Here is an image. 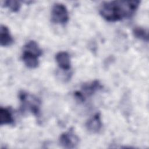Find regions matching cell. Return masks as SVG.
<instances>
[{"instance_id":"obj_12","label":"cell","mask_w":149,"mask_h":149,"mask_svg":"<svg viewBox=\"0 0 149 149\" xmlns=\"http://www.w3.org/2000/svg\"><path fill=\"white\" fill-rule=\"evenodd\" d=\"M3 6L8 8L10 11L13 12H17L20 9L21 3L20 2L18 1L7 0L3 2Z\"/></svg>"},{"instance_id":"obj_7","label":"cell","mask_w":149,"mask_h":149,"mask_svg":"<svg viewBox=\"0 0 149 149\" xmlns=\"http://www.w3.org/2000/svg\"><path fill=\"white\" fill-rule=\"evenodd\" d=\"M102 123L101 118V113L97 112L91 118H90L86 123V127L87 129L93 133H98L102 128Z\"/></svg>"},{"instance_id":"obj_11","label":"cell","mask_w":149,"mask_h":149,"mask_svg":"<svg viewBox=\"0 0 149 149\" xmlns=\"http://www.w3.org/2000/svg\"><path fill=\"white\" fill-rule=\"evenodd\" d=\"M133 34L136 38L147 42L148 41V31L146 29L141 27L137 26L134 27L133 29Z\"/></svg>"},{"instance_id":"obj_2","label":"cell","mask_w":149,"mask_h":149,"mask_svg":"<svg viewBox=\"0 0 149 149\" xmlns=\"http://www.w3.org/2000/svg\"><path fill=\"white\" fill-rule=\"evenodd\" d=\"M42 54V49L37 42L34 40H30L23 46L22 59L27 68L35 69L39 65L38 58Z\"/></svg>"},{"instance_id":"obj_6","label":"cell","mask_w":149,"mask_h":149,"mask_svg":"<svg viewBox=\"0 0 149 149\" xmlns=\"http://www.w3.org/2000/svg\"><path fill=\"white\" fill-rule=\"evenodd\" d=\"M59 144L65 148H74L79 143V137L70 128L68 132L62 133L59 139Z\"/></svg>"},{"instance_id":"obj_5","label":"cell","mask_w":149,"mask_h":149,"mask_svg":"<svg viewBox=\"0 0 149 149\" xmlns=\"http://www.w3.org/2000/svg\"><path fill=\"white\" fill-rule=\"evenodd\" d=\"M51 19L52 22L56 24L67 23L69 20V13L66 6L61 3L54 4L51 10Z\"/></svg>"},{"instance_id":"obj_9","label":"cell","mask_w":149,"mask_h":149,"mask_svg":"<svg viewBox=\"0 0 149 149\" xmlns=\"http://www.w3.org/2000/svg\"><path fill=\"white\" fill-rule=\"evenodd\" d=\"M14 42L8 27L1 24L0 27V45L1 47H9Z\"/></svg>"},{"instance_id":"obj_4","label":"cell","mask_w":149,"mask_h":149,"mask_svg":"<svg viewBox=\"0 0 149 149\" xmlns=\"http://www.w3.org/2000/svg\"><path fill=\"white\" fill-rule=\"evenodd\" d=\"M102 87L101 83L95 80L90 83L83 84L81 87V91H76L74 93V96L78 101L82 102L85 101L86 97L93 95L95 92L101 90Z\"/></svg>"},{"instance_id":"obj_3","label":"cell","mask_w":149,"mask_h":149,"mask_svg":"<svg viewBox=\"0 0 149 149\" xmlns=\"http://www.w3.org/2000/svg\"><path fill=\"white\" fill-rule=\"evenodd\" d=\"M19 98L21 103V110L23 112L28 111L36 117H40L41 101L38 97L22 90L19 93Z\"/></svg>"},{"instance_id":"obj_10","label":"cell","mask_w":149,"mask_h":149,"mask_svg":"<svg viewBox=\"0 0 149 149\" xmlns=\"http://www.w3.org/2000/svg\"><path fill=\"white\" fill-rule=\"evenodd\" d=\"M15 119L10 108H0V125H13Z\"/></svg>"},{"instance_id":"obj_8","label":"cell","mask_w":149,"mask_h":149,"mask_svg":"<svg viewBox=\"0 0 149 149\" xmlns=\"http://www.w3.org/2000/svg\"><path fill=\"white\" fill-rule=\"evenodd\" d=\"M55 60L58 66L63 70H68L70 69V58L68 52L60 51L55 55Z\"/></svg>"},{"instance_id":"obj_1","label":"cell","mask_w":149,"mask_h":149,"mask_svg":"<svg viewBox=\"0 0 149 149\" xmlns=\"http://www.w3.org/2000/svg\"><path fill=\"white\" fill-rule=\"evenodd\" d=\"M140 3V1L138 0L105 1L101 4L99 13L108 22H118L132 17L139 8Z\"/></svg>"}]
</instances>
